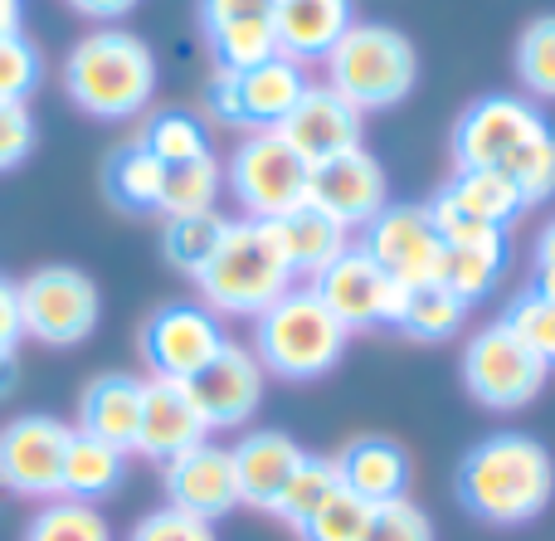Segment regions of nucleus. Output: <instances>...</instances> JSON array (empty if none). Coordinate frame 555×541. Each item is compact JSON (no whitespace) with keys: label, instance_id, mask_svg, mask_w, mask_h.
Returning a JSON list of instances; mask_svg holds the SVG:
<instances>
[{"label":"nucleus","instance_id":"obj_42","mask_svg":"<svg viewBox=\"0 0 555 541\" xmlns=\"http://www.w3.org/2000/svg\"><path fill=\"white\" fill-rule=\"evenodd\" d=\"M127 541H220V537H215V523H201V517L176 513V507H156L132 527Z\"/></svg>","mask_w":555,"mask_h":541},{"label":"nucleus","instance_id":"obj_43","mask_svg":"<svg viewBox=\"0 0 555 541\" xmlns=\"http://www.w3.org/2000/svg\"><path fill=\"white\" fill-rule=\"evenodd\" d=\"M35 152V113L29 103H0V171H15Z\"/></svg>","mask_w":555,"mask_h":541},{"label":"nucleus","instance_id":"obj_30","mask_svg":"<svg viewBox=\"0 0 555 541\" xmlns=\"http://www.w3.org/2000/svg\"><path fill=\"white\" fill-rule=\"evenodd\" d=\"M220 191H224V166L215 162V152L195 156L185 166H166V191L156 215H166V220H176V215H210Z\"/></svg>","mask_w":555,"mask_h":541},{"label":"nucleus","instance_id":"obj_8","mask_svg":"<svg viewBox=\"0 0 555 541\" xmlns=\"http://www.w3.org/2000/svg\"><path fill=\"white\" fill-rule=\"evenodd\" d=\"M20 288V322L25 337H35L39 347H78L93 337L98 318H103V293L83 269L68 263H49L35 269Z\"/></svg>","mask_w":555,"mask_h":541},{"label":"nucleus","instance_id":"obj_23","mask_svg":"<svg viewBox=\"0 0 555 541\" xmlns=\"http://www.w3.org/2000/svg\"><path fill=\"white\" fill-rule=\"evenodd\" d=\"M142 429V381L137 376H98L78 396V435L113 445L117 454H137Z\"/></svg>","mask_w":555,"mask_h":541},{"label":"nucleus","instance_id":"obj_10","mask_svg":"<svg viewBox=\"0 0 555 541\" xmlns=\"http://www.w3.org/2000/svg\"><path fill=\"white\" fill-rule=\"evenodd\" d=\"M307 93L302 64L273 54L263 64L244 68V74H224L215 68L210 78V113L230 127H249V132H278L283 117L297 107V98Z\"/></svg>","mask_w":555,"mask_h":541},{"label":"nucleus","instance_id":"obj_34","mask_svg":"<svg viewBox=\"0 0 555 541\" xmlns=\"http://www.w3.org/2000/svg\"><path fill=\"white\" fill-rule=\"evenodd\" d=\"M498 171H507V181L517 185L521 210H531V205H546L551 195H555V132H551V127H541L531 142H521L517 152H512L507 162L498 166Z\"/></svg>","mask_w":555,"mask_h":541},{"label":"nucleus","instance_id":"obj_5","mask_svg":"<svg viewBox=\"0 0 555 541\" xmlns=\"http://www.w3.org/2000/svg\"><path fill=\"white\" fill-rule=\"evenodd\" d=\"M322 64L326 88H336L356 113H380V107L404 103L420 78V54L410 39L390 25H361V20L346 29L341 44Z\"/></svg>","mask_w":555,"mask_h":541},{"label":"nucleus","instance_id":"obj_21","mask_svg":"<svg viewBox=\"0 0 555 541\" xmlns=\"http://www.w3.org/2000/svg\"><path fill=\"white\" fill-rule=\"evenodd\" d=\"M351 25H356L351 0H278L273 10L278 54L293 59V64L326 59Z\"/></svg>","mask_w":555,"mask_h":541},{"label":"nucleus","instance_id":"obj_9","mask_svg":"<svg viewBox=\"0 0 555 541\" xmlns=\"http://www.w3.org/2000/svg\"><path fill=\"white\" fill-rule=\"evenodd\" d=\"M312 293L326 302V312H332L346 332H375V327H400L404 293L410 288L395 283L361 244H351L341 259L317 273Z\"/></svg>","mask_w":555,"mask_h":541},{"label":"nucleus","instance_id":"obj_6","mask_svg":"<svg viewBox=\"0 0 555 541\" xmlns=\"http://www.w3.org/2000/svg\"><path fill=\"white\" fill-rule=\"evenodd\" d=\"M230 181L234 201L244 205V220H269L278 224L293 215L297 205L312 201V162L297 156L278 132H249L230 156Z\"/></svg>","mask_w":555,"mask_h":541},{"label":"nucleus","instance_id":"obj_32","mask_svg":"<svg viewBox=\"0 0 555 541\" xmlns=\"http://www.w3.org/2000/svg\"><path fill=\"white\" fill-rule=\"evenodd\" d=\"M341 488V478H336V459H317V454H307L302 459V468H297L293 478H287V488L278 493V503H273V517H283L287 527H297L302 532L307 523L317 517V507L326 503V498Z\"/></svg>","mask_w":555,"mask_h":541},{"label":"nucleus","instance_id":"obj_26","mask_svg":"<svg viewBox=\"0 0 555 541\" xmlns=\"http://www.w3.org/2000/svg\"><path fill=\"white\" fill-rule=\"evenodd\" d=\"M439 195L453 205V210L468 215V220L488 224V230H507V224L521 215L517 185H512L507 171H498V166H488V171H459Z\"/></svg>","mask_w":555,"mask_h":541},{"label":"nucleus","instance_id":"obj_3","mask_svg":"<svg viewBox=\"0 0 555 541\" xmlns=\"http://www.w3.org/2000/svg\"><path fill=\"white\" fill-rule=\"evenodd\" d=\"M64 88L88 117H132L152 103L156 93V59L127 29H93L83 35L64 59Z\"/></svg>","mask_w":555,"mask_h":541},{"label":"nucleus","instance_id":"obj_39","mask_svg":"<svg viewBox=\"0 0 555 541\" xmlns=\"http://www.w3.org/2000/svg\"><path fill=\"white\" fill-rule=\"evenodd\" d=\"M507 322L512 332H517L521 342H527L531 351H537L541 361L555 371V298L551 293H537V288H527L517 302L507 308Z\"/></svg>","mask_w":555,"mask_h":541},{"label":"nucleus","instance_id":"obj_22","mask_svg":"<svg viewBox=\"0 0 555 541\" xmlns=\"http://www.w3.org/2000/svg\"><path fill=\"white\" fill-rule=\"evenodd\" d=\"M336 478L351 498L380 507V503H400L410 498V454H404L395 439H351V445L336 454Z\"/></svg>","mask_w":555,"mask_h":541},{"label":"nucleus","instance_id":"obj_13","mask_svg":"<svg viewBox=\"0 0 555 541\" xmlns=\"http://www.w3.org/2000/svg\"><path fill=\"white\" fill-rule=\"evenodd\" d=\"M224 327L210 308L195 302H171L156 308L142 327V357L152 366V376L162 381H195L215 357L224 351Z\"/></svg>","mask_w":555,"mask_h":541},{"label":"nucleus","instance_id":"obj_4","mask_svg":"<svg viewBox=\"0 0 555 541\" xmlns=\"http://www.w3.org/2000/svg\"><path fill=\"white\" fill-rule=\"evenodd\" d=\"M351 332L326 312L312 288H293L254 318V357L278 381H317L346 357Z\"/></svg>","mask_w":555,"mask_h":541},{"label":"nucleus","instance_id":"obj_18","mask_svg":"<svg viewBox=\"0 0 555 541\" xmlns=\"http://www.w3.org/2000/svg\"><path fill=\"white\" fill-rule=\"evenodd\" d=\"M312 205L317 210H326L332 220H341L346 230H365V224L390 205L385 166L375 162L365 146L336 156V162L312 166Z\"/></svg>","mask_w":555,"mask_h":541},{"label":"nucleus","instance_id":"obj_33","mask_svg":"<svg viewBox=\"0 0 555 541\" xmlns=\"http://www.w3.org/2000/svg\"><path fill=\"white\" fill-rule=\"evenodd\" d=\"M25 541H113V523L93 503L54 498V503H44L29 517Z\"/></svg>","mask_w":555,"mask_h":541},{"label":"nucleus","instance_id":"obj_1","mask_svg":"<svg viewBox=\"0 0 555 541\" xmlns=\"http://www.w3.org/2000/svg\"><path fill=\"white\" fill-rule=\"evenodd\" d=\"M555 498V459L541 439L502 429L473 445L459 464V503L488 527L537 523Z\"/></svg>","mask_w":555,"mask_h":541},{"label":"nucleus","instance_id":"obj_24","mask_svg":"<svg viewBox=\"0 0 555 541\" xmlns=\"http://www.w3.org/2000/svg\"><path fill=\"white\" fill-rule=\"evenodd\" d=\"M273 230H278V244H283L287 263H293V273H312V279L351 249V230H346L341 220H332L326 210H317L312 201L297 205L293 215H283Z\"/></svg>","mask_w":555,"mask_h":541},{"label":"nucleus","instance_id":"obj_31","mask_svg":"<svg viewBox=\"0 0 555 541\" xmlns=\"http://www.w3.org/2000/svg\"><path fill=\"white\" fill-rule=\"evenodd\" d=\"M224 230H230V220H224L220 210H210V215H176V220H166V230H162L166 263L195 279V273L210 263V254L220 249Z\"/></svg>","mask_w":555,"mask_h":541},{"label":"nucleus","instance_id":"obj_29","mask_svg":"<svg viewBox=\"0 0 555 541\" xmlns=\"http://www.w3.org/2000/svg\"><path fill=\"white\" fill-rule=\"evenodd\" d=\"M463 322H468V302L434 279V283H420V288L404 293V312H400V327L395 332H404V337H414V342H449L463 332Z\"/></svg>","mask_w":555,"mask_h":541},{"label":"nucleus","instance_id":"obj_27","mask_svg":"<svg viewBox=\"0 0 555 541\" xmlns=\"http://www.w3.org/2000/svg\"><path fill=\"white\" fill-rule=\"evenodd\" d=\"M122 474H127V454H117L113 445L74 429L68 454H64V498H74V503H98V498L122 488Z\"/></svg>","mask_w":555,"mask_h":541},{"label":"nucleus","instance_id":"obj_14","mask_svg":"<svg viewBox=\"0 0 555 541\" xmlns=\"http://www.w3.org/2000/svg\"><path fill=\"white\" fill-rule=\"evenodd\" d=\"M361 249L390 273L404 288H420V283L439 279L443 263V240L434 230L429 205H385L371 224H365Z\"/></svg>","mask_w":555,"mask_h":541},{"label":"nucleus","instance_id":"obj_49","mask_svg":"<svg viewBox=\"0 0 555 541\" xmlns=\"http://www.w3.org/2000/svg\"><path fill=\"white\" fill-rule=\"evenodd\" d=\"M15 376H20V366H15V351H0V400L15 390Z\"/></svg>","mask_w":555,"mask_h":541},{"label":"nucleus","instance_id":"obj_16","mask_svg":"<svg viewBox=\"0 0 555 541\" xmlns=\"http://www.w3.org/2000/svg\"><path fill=\"white\" fill-rule=\"evenodd\" d=\"M361 132H365V113H356V107L326 83H307V93L297 98V107L283 117V127H278V137H283L297 156H307L312 166L356 152Z\"/></svg>","mask_w":555,"mask_h":541},{"label":"nucleus","instance_id":"obj_15","mask_svg":"<svg viewBox=\"0 0 555 541\" xmlns=\"http://www.w3.org/2000/svg\"><path fill=\"white\" fill-rule=\"evenodd\" d=\"M162 484H166V507L191 513L201 523H220V517H230L244 503L230 449L210 445V439L176 454L171 464H162Z\"/></svg>","mask_w":555,"mask_h":541},{"label":"nucleus","instance_id":"obj_28","mask_svg":"<svg viewBox=\"0 0 555 541\" xmlns=\"http://www.w3.org/2000/svg\"><path fill=\"white\" fill-rule=\"evenodd\" d=\"M162 191H166V166L142 142L117 146L113 162H107V195L132 215H152L162 210Z\"/></svg>","mask_w":555,"mask_h":541},{"label":"nucleus","instance_id":"obj_38","mask_svg":"<svg viewBox=\"0 0 555 541\" xmlns=\"http://www.w3.org/2000/svg\"><path fill=\"white\" fill-rule=\"evenodd\" d=\"M371 513H375L371 503H361V498H351L346 488H336V493L317 507L312 523L302 527V541H365Z\"/></svg>","mask_w":555,"mask_h":541},{"label":"nucleus","instance_id":"obj_44","mask_svg":"<svg viewBox=\"0 0 555 541\" xmlns=\"http://www.w3.org/2000/svg\"><path fill=\"white\" fill-rule=\"evenodd\" d=\"M278 0H201V25L205 35L224 25H244V20H273Z\"/></svg>","mask_w":555,"mask_h":541},{"label":"nucleus","instance_id":"obj_35","mask_svg":"<svg viewBox=\"0 0 555 541\" xmlns=\"http://www.w3.org/2000/svg\"><path fill=\"white\" fill-rule=\"evenodd\" d=\"M210 49H215V64H220L224 74H244V68H254V64H263V59L278 54L273 20H244V25L210 29Z\"/></svg>","mask_w":555,"mask_h":541},{"label":"nucleus","instance_id":"obj_2","mask_svg":"<svg viewBox=\"0 0 555 541\" xmlns=\"http://www.w3.org/2000/svg\"><path fill=\"white\" fill-rule=\"evenodd\" d=\"M293 263H287L278 230L269 220H230L220 249L210 254L195 283L215 318H259L283 293H293Z\"/></svg>","mask_w":555,"mask_h":541},{"label":"nucleus","instance_id":"obj_46","mask_svg":"<svg viewBox=\"0 0 555 541\" xmlns=\"http://www.w3.org/2000/svg\"><path fill=\"white\" fill-rule=\"evenodd\" d=\"M25 342V322H20V288L0 279V351H15Z\"/></svg>","mask_w":555,"mask_h":541},{"label":"nucleus","instance_id":"obj_19","mask_svg":"<svg viewBox=\"0 0 555 541\" xmlns=\"http://www.w3.org/2000/svg\"><path fill=\"white\" fill-rule=\"evenodd\" d=\"M210 425H205L201 405H195L185 381H142V429H137V454L152 464H171L176 454L205 445Z\"/></svg>","mask_w":555,"mask_h":541},{"label":"nucleus","instance_id":"obj_40","mask_svg":"<svg viewBox=\"0 0 555 541\" xmlns=\"http://www.w3.org/2000/svg\"><path fill=\"white\" fill-rule=\"evenodd\" d=\"M44 83V59L25 35L0 39V103H29Z\"/></svg>","mask_w":555,"mask_h":541},{"label":"nucleus","instance_id":"obj_37","mask_svg":"<svg viewBox=\"0 0 555 541\" xmlns=\"http://www.w3.org/2000/svg\"><path fill=\"white\" fill-rule=\"evenodd\" d=\"M517 78L527 93L555 103V15H537L517 39Z\"/></svg>","mask_w":555,"mask_h":541},{"label":"nucleus","instance_id":"obj_48","mask_svg":"<svg viewBox=\"0 0 555 541\" xmlns=\"http://www.w3.org/2000/svg\"><path fill=\"white\" fill-rule=\"evenodd\" d=\"M20 20H25V0H0V39L20 35Z\"/></svg>","mask_w":555,"mask_h":541},{"label":"nucleus","instance_id":"obj_11","mask_svg":"<svg viewBox=\"0 0 555 541\" xmlns=\"http://www.w3.org/2000/svg\"><path fill=\"white\" fill-rule=\"evenodd\" d=\"M74 429L54 415H20L0 425V488L15 498L54 503L64 498V454Z\"/></svg>","mask_w":555,"mask_h":541},{"label":"nucleus","instance_id":"obj_7","mask_svg":"<svg viewBox=\"0 0 555 541\" xmlns=\"http://www.w3.org/2000/svg\"><path fill=\"white\" fill-rule=\"evenodd\" d=\"M551 366L507 327V322H492V327L473 332L468 347H463V386L478 400L482 410H512L531 405V400L546 390Z\"/></svg>","mask_w":555,"mask_h":541},{"label":"nucleus","instance_id":"obj_12","mask_svg":"<svg viewBox=\"0 0 555 541\" xmlns=\"http://www.w3.org/2000/svg\"><path fill=\"white\" fill-rule=\"evenodd\" d=\"M546 127V117L537 113V103L527 98H512V93H488L478 103L463 107V117L453 123V162L459 171H488V166H502L521 142Z\"/></svg>","mask_w":555,"mask_h":541},{"label":"nucleus","instance_id":"obj_36","mask_svg":"<svg viewBox=\"0 0 555 541\" xmlns=\"http://www.w3.org/2000/svg\"><path fill=\"white\" fill-rule=\"evenodd\" d=\"M142 146L162 166H185L210 152V137H205V127L195 123L191 113H156L142 132Z\"/></svg>","mask_w":555,"mask_h":541},{"label":"nucleus","instance_id":"obj_20","mask_svg":"<svg viewBox=\"0 0 555 541\" xmlns=\"http://www.w3.org/2000/svg\"><path fill=\"white\" fill-rule=\"evenodd\" d=\"M230 459H234V478H240L244 503L273 513L278 493H283L287 478L302 468L307 454L293 435H283V429H249V435H240V445L230 449Z\"/></svg>","mask_w":555,"mask_h":541},{"label":"nucleus","instance_id":"obj_17","mask_svg":"<svg viewBox=\"0 0 555 541\" xmlns=\"http://www.w3.org/2000/svg\"><path fill=\"white\" fill-rule=\"evenodd\" d=\"M263 381H269V371L259 366L254 347L224 342L220 357H215L195 381H185V386H191L205 425L210 429H234V425H249L254 410L263 405Z\"/></svg>","mask_w":555,"mask_h":541},{"label":"nucleus","instance_id":"obj_25","mask_svg":"<svg viewBox=\"0 0 555 541\" xmlns=\"http://www.w3.org/2000/svg\"><path fill=\"white\" fill-rule=\"evenodd\" d=\"M502 269H507V234H488V240H473V244H443L439 283L473 308L478 298H488L498 288Z\"/></svg>","mask_w":555,"mask_h":541},{"label":"nucleus","instance_id":"obj_47","mask_svg":"<svg viewBox=\"0 0 555 541\" xmlns=\"http://www.w3.org/2000/svg\"><path fill=\"white\" fill-rule=\"evenodd\" d=\"M68 5H74L78 15H88V20H122L137 0H68Z\"/></svg>","mask_w":555,"mask_h":541},{"label":"nucleus","instance_id":"obj_41","mask_svg":"<svg viewBox=\"0 0 555 541\" xmlns=\"http://www.w3.org/2000/svg\"><path fill=\"white\" fill-rule=\"evenodd\" d=\"M365 541H434V523L420 503L400 498V503H380L371 513V532Z\"/></svg>","mask_w":555,"mask_h":541},{"label":"nucleus","instance_id":"obj_45","mask_svg":"<svg viewBox=\"0 0 555 541\" xmlns=\"http://www.w3.org/2000/svg\"><path fill=\"white\" fill-rule=\"evenodd\" d=\"M531 288L555 298V220L537 234V249H531Z\"/></svg>","mask_w":555,"mask_h":541}]
</instances>
